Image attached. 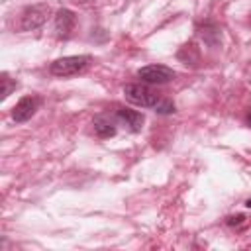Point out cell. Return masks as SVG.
I'll use <instances>...</instances> for the list:
<instances>
[{"label":"cell","mask_w":251,"mask_h":251,"mask_svg":"<svg viewBox=\"0 0 251 251\" xmlns=\"http://www.w3.org/2000/svg\"><path fill=\"white\" fill-rule=\"evenodd\" d=\"M124 94H126L127 102H131L135 106H141V108H155L161 102V94L155 88H151L149 84H141V82L126 84Z\"/></svg>","instance_id":"6da1fadb"},{"label":"cell","mask_w":251,"mask_h":251,"mask_svg":"<svg viewBox=\"0 0 251 251\" xmlns=\"http://www.w3.org/2000/svg\"><path fill=\"white\" fill-rule=\"evenodd\" d=\"M92 57L90 55H71V57H61L57 61H53L49 65V71L51 75L55 76H73V75H78L82 73L88 65H90Z\"/></svg>","instance_id":"7a4b0ae2"},{"label":"cell","mask_w":251,"mask_h":251,"mask_svg":"<svg viewBox=\"0 0 251 251\" xmlns=\"http://www.w3.org/2000/svg\"><path fill=\"white\" fill-rule=\"evenodd\" d=\"M49 12H51V8L47 4H33V6L24 8L22 14H20V29L22 31H31V29L41 27L45 24Z\"/></svg>","instance_id":"3957f363"},{"label":"cell","mask_w":251,"mask_h":251,"mask_svg":"<svg viewBox=\"0 0 251 251\" xmlns=\"http://www.w3.org/2000/svg\"><path fill=\"white\" fill-rule=\"evenodd\" d=\"M137 76L147 84H165L175 78V71L167 65H147L137 71Z\"/></svg>","instance_id":"277c9868"},{"label":"cell","mask_w":251,"mask_h":251,"mask_svg":"<svg viewBox=\"0 0 251 251\" xmlns=\"http://www.w3.org/2000/svg\"><path fill=\"white\" fill-rule=\"evenodd\" d=\"M76 27V14L69 8H61L55 14V31L59 39H69Z\"/></svg>","instance_id":"5b68a950"},{"label":"cell","mask_w":251,"mask_h":251,"mask_svg":"<svg viewBox=\"0 0 251 251\" xmlns=\"http://www.w3.org/2000/svg\"><path fill=\"white\" fill-rule=\"evenodd\" d=\"M41 104V98L39 96H24L14 108H12V120L22 124V122H27L39 108Z\"/></svg>","instance_id":"8992f818"},{"label":"cell","mask_w":251,"mask_h":251,"mask_svg":"<svg viewBox=\"0 0 251 251\" xmlns=\"http://www.w3.org/2000/svg\"><path fill=\"white\" fill-rule=\"evenodd\" d=\"M114 118H116L120 124H124V126H126L129 131H133V133L141 131L143 122H145V116H143L141 112H137V110H129V108H122V106L116 108Z\"/></svg>","instance_id":"52a82bcc"},{"label":"cell","mask_w":251,"mask_h":251,"mask_svg":"<svg viewBox=\"0 0 251 251\" xmlns=\"http://www.w3.org/2000/svg\"><path fill=\"white\" fill-rule=\"evenodd\" d=\"M116 118H110L106 114H100L92 120V127H94V133L102 139H108V137H114L116 135Z\"/></svg>","instance_id":"ba28073f"},{"label":"cell","mask_w":251,"mask_h":251,"mask_svg":"<svg viewBox=\"0 0 251 251\" xmlns=\"http://www.w3.org/2000/svg\"><path fill=\"white\" fill-rule=\"evenodd\" d=\"M176 59H178L180 63H184V65L196 67L198 61H200V47H198L194 41H188V43H184V45L178 49Z\"/></svg>","instance_id":"9c48e42d"},{"label":"cell","mask_w":251,"mask_h":251,"mask_svg":"<svg viewBox=\"0 0 251 251\" xmlns=\"http://www.w3.org/2000/svg\"><path fill=\"white\" fill-rule=\"evenodd\" d=\"M0 86H2V90H0V98L6 100V98L12 94V90L18 86V82H16L14 78H10L8 73H2V75H0Z\"/></svg>","instance_id":"30bf717a"},{"label":"cell","mask_w":251,"mask_h":251,"mask_svg":"<svg viewBox=\"0 0 251 251\" xmlns=\"http://www.w3.org/2000/svg\"><path fill=\"white\" fill-rule=\"evenodd\" d=\"M155 112H159V114H173L175 112V104L171 100H163L161 98V102L155 106Z\"/></svg>","instance_id":"8fae6325"},{"label":"cell","mask_w":251,"mask_h":251,"mask_svg":"<svg viewBox=\"0 0 251 251\" xmlns=\"http://www.w3.org/2000/svg\"><path fill=\"white\" fill-rule=\"evenodd\" d=\"M226 224H227V226H231V227H241V226L245 224V216H243V214L229 216V218H226Z\"/></svg>","instance_id":"7c38bea8"},{"label":"cell","mask_w":251,"mask_h":251,"mask_svg":"<svg viewBox=\"0 0 251 251\" xmlns=\"http://www.w3.org/2000/svg\"><path fill=\"white\" fill-rule=\"evenodd\" d=\"M247 126H249V127H251V112H249V114H247Z\"/></svg>","instance_id":"4fadbf2b"},{"label":"cell","mask_w":251,"mask_h":251,"mask_svg":"<svg viewBox=\"0 0 251 251\" xmlns=\"http://www.w3.org/2000/svg\"><path fill=\"white\" fill-rule=\"evenodd\" d=\"M245 206H247V208H251V198H249V200L245 202Z\"/></svg>","instance_id":"5bb4252c"}]
</instances>
